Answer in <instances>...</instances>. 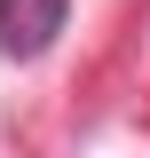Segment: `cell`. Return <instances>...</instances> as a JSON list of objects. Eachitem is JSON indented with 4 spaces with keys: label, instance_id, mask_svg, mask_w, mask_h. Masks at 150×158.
Instances as JSON below:
<instances>
[{
    "label": "cell",
    "instance_id": "6da1fadb",
    "mask_svg": "<svg viewBox=\"0 0 150 158\" xmlns=\"http://www.w3.org/2000/svg\"><path fill=\"white\" fill-rule=\"evenodd\" d=\"M71 24V0H0V56L8 63H40Z\"/></svg>",
    "mask_w": 150,
    "mask_h": 158
}]
</instances>
